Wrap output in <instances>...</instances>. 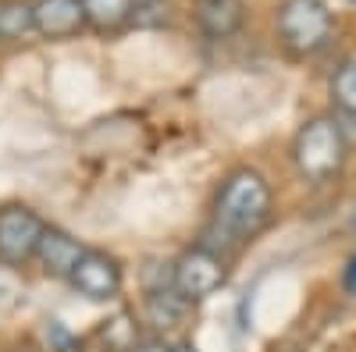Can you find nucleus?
<instances>
[{"label": "nucleus", "mask_w": 356, "mask_h": 352, "mask_svg": "<svg viewBox=\"0 0 356 352\" xmlns=\"http://www.w3.org/2000/svg\"><path fill=\"white\" fill-rule=\"evenodd\" d=\"M275 217V192L271 182L257 167H235L225 174V182L214 196L211 224H207L200 246L221 253L225 260L232 253L246 249L257 235Z\"/></svg>", "instance_id": "1"}, {"label": "nucleus", "mask_w": 356, "mask_h": 352, "mask_svg": "<svg viewBox=\"0 0 356 352\" xmlns=\"http://www.w3.org/2000/svg\"><path fill=\"white\" fill-rule=\"evenodd\" d=\"M189 310H193V303H186L178 296L175 285H161V288L146 292V317H150V324L157 328V335H164L171 328H182Z\"/></svg>", "instance_id": "10"}, {"label": "nucleus", "mask_w": 356, "mask_h": 352, "mask_svg": "<svg viewBox=\"0 0 356 352\" xmlns=\"http://www.w3.org/2000/svg\"><path fill=\"white\" fill-rule=\"evenodd\" d=\"M68 285L79 292V296H86L89 303H111V299L122 296L125 271H122V263H118V256H111L107 249L86 246V253L79 256Z\"/></svg>", "instance_id": "6"}, {"label": "nucleus", "mask_w": 356, "mask_h": 352, "mask_svg": "<svg viewBox=\"0 0 356 352\" xmlns=\"http://www.w3.org/2000/svg\"><path fill=\"white\" fill-rule=\"evenodd\" d=\"M228 281V260L207 246H189L178 253V260L171 263V285L186 303H203L211 299L214 292H221Z\"/></svg>", "instance_id": "4"}, {"label": "nucleus", "mask_w": 356, "mask_h": 352, "mask_svg": "<svg viewBox=\"0 0 356 352\" xmlns=\"http://www.w3.org/2000/svg\"><path fill=\"white\" fill-rule=\"evenodd\" d=\"M43 231H47V221L33 207H25V203L0 207V263L15 271L33 263Z\"/></svg>", "instance_id": "5"}, {"label": "nucleus", "mask_w": 356, "mask_h": 352, "mask_svg": "<svg viewBox=\"0 0 356 352\" xmlns=\"http://www.w3.org/2000/svg\"><path fill=\"white\" fill-rule=\"evenodd\" d=\"M33 25L43 40H72L86 28L82 0H36L33 4Z\"/></svg>", "instance_id": "7"}, {"label": "nucleus", "mask_w": 356, "mask_h": 352, "mask_svg": "<svg viewBox=\"0 0 356 352\" xmlns=\"http://www.w3.org/2000/svg\"><path fill=\"white\" fill-rule=\"evenodd\" d=\"M47 349L50 352H82V338L72 335L61 320H50L47 324Z\"/></svg>", "instance_id": "16"}, {"label": "nucleus", "mask_w": 356, "mask_h": 352, "mask_svg": "<svg viewBox=\"0 0 356 352\" xmlns=\"http://www.w3.org/2000/svg\"><path fill=\"white\" fill-rule=\"evenodd\" d=\"M193 18L207 40H232L246 25L243 0H196Z\"/></svg>", "instance_id": "9"}, {"label": "nucleus", "mask_w": 356, "mask_h": 352, "mask_svg": "<svg viewBox=\"0 0 356 352\" xmlns=\"http://www.w3.org/2000/svg\"><path fill=\"white\" fill-rule=\"evenodd\" d=\"M29 33H36L33 25V4L25 0H0V40H25Z\"/></svg>", "instance_id": "12"}, {"label": "nucleus", "mask_w": 356, "mask_h": 352, "mask_svg": "<svg viewBox=\"0 0 356 352\" xmlns=\"http://www.w3.org/2000/svg\"><path fill=\"white\" fill-rule=\"evenodd\" d=\"M82 253H86V246L75 239V235H68L65 228L47 224L43 239H40V249H36V263H40V271H43L47 278L68 281Z\"/></svg>", "instance_id": "8"}, {"label": "nucleus", "mask_w": 356, "mask_h": 352, "mask_svg": "<svg viewBox=\"0 0 356 352\" xmlns=\"http://www.w3.org/2000/svg\"><path fill=\"white\" fill-rule=\"evenodd\" d=\"M136 342H139V331H136V324H132L129 313H118L114 320H107V328H104V345H107V352H129Z\"/></svg>", "instance_id": "15"}, {"label": "nucleus", "mask_w": 356, "mask_h": 352, "mask_svg": "<svg viewBox=\"0 0 356 352\" xmlns=\"http://www.w3.org/2000/svg\"><path fill=\"white\" fill-rule=\"evenodd\" d=\"M353 228H356V214H353Z\"/></svg>", "instance_id": "20"}, {"label": "nucleus", "mask_w": 356, "mask_h": 352, "mask_svg": "<svg viewBox=\"0 0 356 352\" xmlns=\"http://www.w3.org/2000/svg\"><path fill=\"white\" fill-rule=\"evenodd\" d=\"M278 40L292 57H314L332 43L335 15L324 0H282L275 15Z\"/></svg>", "instance_id": "3"}, {"label": "nucleus", "mask_w": 356, "mask_h": 352, "mask_svg": "<svg viewBox=\"0 0 356 352\" xmlns=\"http://www.w3.org/2000/svg\"><path fill=\"white\" fill-rule=\"evenodd\" d=\"M332 100L342 117H356V57L342 61L332 75Z\"/></svg>", "instance_id": "13"}, {"label": "nucleus", "mask_w": 356, "mask_h": 352, "mask_svg": "<svg viewBox=\"0 0 356 352\" xmlns=\"http://www.w3.org/2000/svg\"><path fill=\"white\" fill-rule=\"evenodd\" d=\"M171 25V0H136L129 28H164Z\"/></svg>", "instance_id": "14"}, {"label": "nucleus", "mask_w": 356, "mask_h": 352, "mask_svg": "<svg viewBox=\"0 0 356 352\" xmlns=\"http://www.w3.org/2000/svg\"><path fill=\"white\" fill-rule=\"evenodd\" d=\"M132 4L136 0H82L86 28H93L100 36H118L132 22Z\"/></svg>", "instance_id": "11"}, {"label": "nucleus", "mask_w": 356, "mask_h": 352, "mask_svg": "<svg viewBox=\"0 0 356 352\" xmlns=\"http://www.w3.org/2000/svg\"><path fill=\"white\" fill-rule=\"evenodd\" d=\"M171 352H200V349H196L193 342H175V345H171Z\"/></svg>", "instance_id": "19"}, {"label": "nucleus", "mask_w": 356, "mask_h": 352, "mask_svg": "<svg viewBox=\"0 0 356 352\" xmlns=\"http://www.w3.org/2000/svg\"><path fill=\"white\" fill-rule=\"evenodd\" d=\"M129 352H171V342H168L164 335H146V338H139Z\"/></svg>", "instance_id": "17"}, {"label": "nucleus", "mask_w": 356, "mask_h": 352, "mask_svg": "<svg viewBox=\"0 0 356 352\" xmlns=\"http://www.w3.org/2000/svg\"><path fill=\"white\" fill-rule=\"evenodd\" d=\"M349 157V139L339 125V117L317 114L300 125L292 139V164L300 171V178L310 185H324L342 174Z\"/></svg>", "instance_id": "2"}, {"label": "nucleus", "mask_w": 356, "mask_h": 352, "mask_svg": "<svg viewBox=\"0 0 356 352\" xmlns=\"http://www.w3.org/2000/svg\"><path fill=\"white\" fill-rule=\"evenodd\" d=\"M342 285H346V292H356V256H349V263H346V271H342Z\"/></svg>", "instance_id": "18"}]
</instances>
